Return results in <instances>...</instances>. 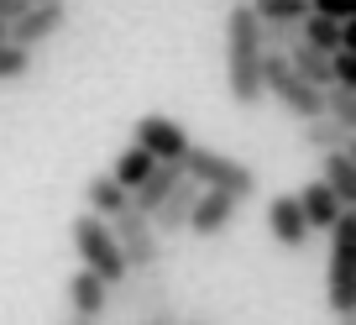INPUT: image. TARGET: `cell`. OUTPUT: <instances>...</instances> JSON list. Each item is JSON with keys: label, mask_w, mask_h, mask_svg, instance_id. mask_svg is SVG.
<instances>
[{"label": "cell", "mask_w": 356, "mask_h": 325, "mask_svg": "<svg viewBox=\"0 0 356 325\" xmlns=\"http://www.w3.org/2000/svg\"><path fill=\"white\" fill-rule=\"evenodd\" d=\"M111 310H131L136 320H184L173 278L163 273V262L157 268H126L111 283Z\"/></svg>", "instance_id": "obj_2"}, {"label": "cell", "mask_w": 356, "mask_h": 325, "mask_svg": "<svg viewBox=\"0 0 356 325\" xmlns=\"http://www.w3.org/2000/svg\"><path fill=\"white\" fill-rule=\"evenodd\" d=\"M325 116L356 132V84H325Z\"/></svg>", "instance_id": "obj_22"}, {"label": "cell", "mask_w": 356, "mask_h": 325, "mask_svg": "<svg viewBox=\"0 0 356 325\" xmlns=\"http://www.w3.org/2000/svg\"><path fill=\"white\" fill-rule=\"evenodd\" d=\"M152 163H157V157L147 152L142 142H131V147H126L121 157H115V168H111V173H115V184H126V189H136V184H142L147 173H152Z\"/></svg>", "instance_id": "obj_20"}, {"label": "cell", "mask_w": 356, "mask_h": 325, "mask_svg": "<svg viewBox=\"0 0 356 325\" xmlns=\"http://www.w3.org/2000/svg\"><path fill=\"white\" fill-rule=\"evenodd\" d=\"M299 142L309 147V152H330V147H356V132L320 111V116H309V121H299Z\"/></svg>", "instance_id": "obj_18"}, {"label": "cell", "mask_w": 356, "mask_h": 325, "mask_svg": "<svg viewBox=\"0 0 356 325\" xmlns=\"http://www.w3.org/2000/svg\"><path fill=\"white\" fill-rule=\"evenodd\" d=\"M236 215H241V200H236L231 189H204V184H200V194H194V210H189V225H184V231L200 236V241H210V236L231 231Z\"/></svg>", "instance_id": "obj_9"}, {"label": "cell", "mask_w": 356, "mask_h": 325, "mask_svg": "<svg viewBox=\"0 0 356 325\" xmlns=\"http://www.w3.org/2000/svg\"><path fill=\"white\" fill-rule=\"evenodd\" d=\"M178 168L189 173L194 184H204V189H231L236 200H252L262 184H257V168L252 163H241V157H231V152H220V147H200V142H189L184 152H178Z\"/></svg>", "instance_id": "obj_3"}, {"label": "cell", "mask_w": 356, "mask_h": 325, "mask_svg": "<svg viewBox=\"0 0 356 325\" xmlns=\"http://www.w3.org/2000/svg\"><path fill=\"white\" fill-rule=\"evenodd\" d=\"M178 179H184V168H178V157H157V163H152V173H147V179H142V184L131 189V205H136L142 215H152V210H157V200H163V194L173 189Z\"/></svg>", "instance_id": "obj_16"}, {"label": "cell", "mask_w": 356, "mask_h": 325, "mask_svg": "<svg viewBox=\"0 0 356 325\" xmlns=\"http://www.w3.org/2000/svg\"><path fill=\"white\" fill-rule=\"evenodd\" d=\"M262 95H273L293 121H309V116L325 111V90H320V84H309V79H304L278 47H267V53H262Z\"/></svg>", "instance_id": "obj_4"}, {"label": "cell", "mask_w": 356, "mask_h": 325, "mask_svg": "<svg viewBox=\"0 0 356 325\" xmlns=\"http://www.w3.org/2000/svg\"><path fill=\"white\" fill-rule=\"evenodd\" d=\"M111 231H115V241H121L126 268H157V262H168V236H157V225L147 221L136 205H126L121 215H111Z\"/></svg>", "instance_id": "obj_7"}, {"label": "cell", "mask_w": 356, "mask_h": 325, "mask_svg": "<svg viewBox=\"0 0 356 325\" xmlns=\"http://www.w3.org/2000/svg\"><path fill=\"white\" fill-rule=\"evenodd\" d=\"M262 53H267V37H262V22L252 16L246 0H236L231 16H225V84H231V100L241 111L262 105Z\"/></svg>", "instance_id": "obj_1"}, {"label": "cell", "mask_w": 356, "mask_h": 325, "mask_svg": "<svg viewBox=\"0 0 356 325\" xmlns=\"http://www.w3.org/2000/svg\"><path fill=\"white\" fill-rule=\"evenodd\" d=\"M26 74H32V53L11 37H0V84H22Z\"/></svg>", "instance_id": "obj_21"}, {"label": "cell", "mask_w": 356, "mask_h": 325, "mask_svg": "<svg viewBox=\"0 0 356 325\" xmlns=\"http://www.w3.org/2000/svg\"><path fill=\"white\" fill-rule=\"evenodd\" d=\"M74 252H79V262H84L89 273H100L105 283H115L126 273V257H121V241H115V231H111V221L105 215H95V210H84V215H74Z\"/></svg>", "instance_id": "obj_6"}, {"label": "cell", "mask_w": 356, "mask_h": 325, "mask_svg": "<svg viewBox=\"0 0 356 325\" xmlns=\"http://www.w3.org/2000/svg\"><path fill=\"white\" fill-rule=\"evenodd\" d=\"M299 32H304V42H314L320 53H335V47H346V22H330V16H320V11L304 16Z\"/></svg>", "instance_id": "obj_19"}, {"label": "cell", "mask_w": 356, "mask_h": 325, "mask_svg": "<svg viewBox=\"0 0 356 325\" xmlns=\"http://www.w3.org/2000/svg\"><path fill=\"white\" fill-rule=\"evenodd\" d=\"M293 200H299V210H304V221H309V231H330V221L346 210V205L335 200V189H330L325 179H309L299 194H293Z\"/></svg>", "instance_id": "obj_14"}, {"label": "cell", "mask_w": 356, "mask_h": 325, "mask_svg": "<svg viewBox=\"0 0 356 325\" xmlns=\"http://www.w3.org/2000/svg\"><path fill=\"white\" fill-rule=\"evenodd\" d=\"M257 22H304L309 16V0H246Z\"/></svg>", "instance_id": "obj_23"}, {"label": "cell", "mask_w": 356, "mask_h": 325, "mask_svg": "<svg viewBox=\"0 0 356 325\" xmlns=\"http://www.w3.org/2000/svg\"><path fill=\"white\" fill-rule=\"evenodd\" d=\"M126 205H131V189L126 184H115V173H89L84 179V210H95V215H121Z\"/></svg>", "instance_id": "obj_15"}, {"label": "cell", "mask_w": 356, "mask_h": 325, "mask_svg": "<svg viewBox=\"0 0 356 325\" xmlns=\"http://www.w3.org/2000/svg\"><path fill=\"white\" fill-rule=\"evenodd\" d=\"M330 315H356V215L341 210L330 221V278H325Z\"/></svg>", "instance_id": "obj_5"}, {"label": "cell", "mask_w": 356, "mask_h": 325, "mask_svg": "<svg viewBox=\"0 0 356 325\" xmlns=\"http://www.w3.org/2000/svg\"><path fill=\"white\" fill-rule=\"evenodd\" d=\"M63 299H68V315H74V320H105V315H111V283H105L100 273L79 268L74 278L63 283Z\"/></svg>", "instance_id": "obj_10"}, {"label": "cell", "mask_w": 356, "mask_h": 325, "mask_svg": "<svg viewBox=\"0 0 356 325\" xmlns=\"http://www.w3.org/2000/svg\"><path fill=\"white\" fill-rule=\"evenodd\" d=\"M309 11L330 16V22H351V16H356V0H309Z\"/></svg>", "instance_id": "obj_24"}, {"label": "cell", "mask_w": 356, "mask_h": 325, "mask_svg": "<svg viewBox=\"0 0 356 325\" xmlns=\"http://www.w3.org/2000/svg\"><path fill=\"white\" fill-rule=\"evenodd\" d=\"M320 157H325L320 179L335 189V200H341L346 210H356V157H351V147H330V152H320Z\"/></svg>", "instance_id": "obj_17"}, {"label": "cell", "mask_w": 356, "mask_h": 325, "mask_svg": "<svg viewBox=\"0 0 356 325\" xmlns=\"http://www.w3.org/2000/svg\"><path fill=\"white\" fill-rule=\"evenodd\" d=\"M194 194H200V184L184 173V179H178L173 189L157 200V210L147 215V221L157 225V236H184V225H189V210H194Z\"/></svg>", "instance_id": "obj_12"}, {"label": "cell", "mask_w": 356, "mask_h": 325, "mask_svg": "<svg viewBox=\"0 0 356 325\" xmlns=\"http://www.w3.org/2000/svg\"><path fill=\"white\" fill-rule=\"evenodd\" d=\"M131 142H142L152 157H178L189 147V136H184L178 121H168V116H142V121L131 126Z\"/></svg>", "instance_id": "obj_13"}, {"label": "cell", "mask_w": 356, "mask_h": 325, "mask_svg": "<svg viewBox=\"0 0 356 325\" xmlns=\"http://www.w3.org/2000/svg\"><path fill=\"white\" fill-rule=\"evenodd\" d=\"M68 11H63V0H26L22 11L6 22V37L11 42H22L26 53H37V47H47L58 32H63Z\"/></svg>", "instance_id": "obj_8"}, {"label": "cell", "mask_w": 356, "mask_h": 325, "mask_svg": "<svg viewBox=\"0 0 356 325\" xmlns=\"http://www.w3.org/2000/svg\"><path fill=\"white\" fill-rule=\"evenodd\" d=\"M267 231H273V241H278L283 252H304L309 236H314L293 194H273V205H267Z\"/></svg>", "instance_id": "obj_11"}, {"label": "cell", "mask_w": 356, "mask_h": 325, "mask_svg": "<svg viewBox=\"0 0 356 325\" xmlns=\"http://www.w3.org/2000/svg\"><path fill=\"white\" fill-rule=\"evenodd\" d=\"M0 37H6V22H0Z\"/></svg>", "instance_id": "obj_25"}]
</instances>
